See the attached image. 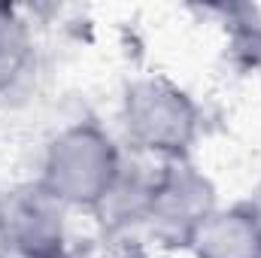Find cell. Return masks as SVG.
I'll return each mask as SVG.
<instances>
[{"label": "cell", "mask_w": 261, "mask_h": 258, "mask_svg": "<svg viewBox=\"0 0 261 258\" xmlns=\"http://www.w3.org/2000/svg\"><path fill=\"white\" fill-rule=\"evenodd\" d=\"M52 192L70 200H100L113 189V149L94 131H70L52 152Z\"/></svg>", "instance_id": "1"}, {"label": "cell", "mask_w": 261, "mask_h": 258, "mask_svg": "<svg viewBox=\"0 0 261 258\" xmlns=\"http://www.w3.org/2000/svg\"><path fill=\"white\" fill-rule=\"evenodd\" d=\"M128 125L152 149H176L192 134V107L167 82H140L128 94Z\"/></svg>", "instance_id": "2"}]
</instances>
